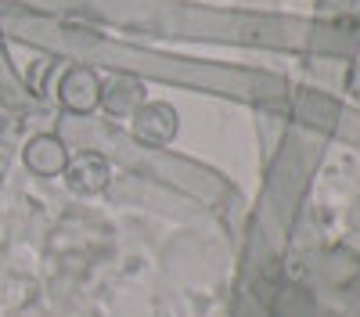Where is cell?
<instances>
[{
	"label": "cell",
	"instance_id": "cell-1",
	"mask_svg": "<svg viewBox=\"0 0 360 317\" xmlns=\"http://www.w3.org/2000/svg\"><path fill=\"white\" fill-rule=\"evenodd\" d=\"M176 134V112L169 105H144L137 112V137L141 141H169Z\"/></svg>",
	"mask_w": 360,
	"mask_h": 317
},
{
	"label": "cell",
	"instance_id": "cell-2",
	"mask_svg": "<svg viewBox=\"0 0 360 317\" xmlns=\"http://www.w3.org/2000/svg\"><path fill=\"white\" fill-rule=\"evenodd\" d=\"M62 98H65L72 108H79V112L94 108L98 98H101V86H98L94 72H90V69H76V72L65 79V86H62Z\"/></svg>",
	"mask_w": 360,
	"mask_h": 317
},
{
	"label": "cell",
	"instance_id": "cell-3",
	"mask_svg": "<svg viewBox=\"0 0 360 317\" xmlns=\"http://www.w3.org/2000/svg\"><path fill=\"white\" fill-rule=\"evenodd\" d=\"M69 177H72V188L76 191H98L105 184V162L98 155H79Z\"/></svg>",
	"mask_w": 360,
	"mask_h": 317
},
{
	"label": "cell",
	"instance_id": "cell-4",
	"mask_svg": "<svg viewBox=\"0 0 360 317\" xmlns=\"http://www.w3.org/2000/svg\"><path fill=\"white\" fill-rule=\"evenodd\" d=\"M130 91H141L137 79H130V76H119L115 83H108V86H105L101 94H105V101H108V108H112V112H127V108H130V105L141 98V94H130Z\"/></svg>",
	"mask_w": 360,
	"mask_h": 317
},
{
	"label": "cell",
	"instance_id": "cell-5",
	"mask_svg": "<svg viewBox=\"0 0 360 317\" xmlns=\"http://www.w3.org/2000/svg\"><path fill=\"white\" fill-rule=\"evenodd\" d=\"M349 91H353V94L360 98V62H356V65L349 69Z\"/></svg>",
	"mask_w": 360,
	"mask_h": 317
}]
</instances>
